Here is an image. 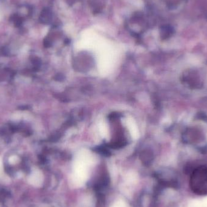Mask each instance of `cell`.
Returning <instances> with one entry per match:
<instances>
[{
	"instance_id": "6da1fadb",
	"label": "cell",
	"mask_w": 207,
	"mask_h": 207,
	"mask_svg": "<svg viewBox=\"0 0 207 207\" xmlns=\"http://www.w3.org/2000/svg\"><path fill=\"white\" fill-rule=\"evenodd\" d=\"M91 163V157L84 153L80 155L74 164L73 182L75 185L81 187L85 183L88 177V166Z\"/></svg>"
},
{
	"instance_id": "7a4b0ae2",
	"label": "cell",
	"mask_w": 207,
	"mask_h": 207,
	"mask_svg": "<svg viewBox=\"0 0 207 207\" xmlns=\"http://www.w3.org/2000/svg\"><path fill=\"white\" fill-rule=\"evenodd\" d=\"M190 186L195 194L207 195V166H200L193 170L190 179Z\"/></svg>"
},
{
	"instance_id": "3957f363",
	"label": "cell",
	"mask_w": 207,
	"mask_h": 207,
	"mask_svg": "<svg viewBox=\"0 0 207 207\" xmlns=\"http://www.w3.org/2000/svg\"><path fill=\"white\" fill-rule=\"evenodd\" d=\"M29 182L30 184L36 186L40 187L41 185L43 182V176L41 173L39 171H36L30 177L29 179Z\"/></svg>"
},
{
	"instance_id": "277c9868",
	"label": "cell",
	"mask_w": 207,
	"mask_h": 207,
	"mask_svg": "<svg viewBox=\"0 0 207 207\" xmlns=\"http://www.w3.org/2000/svg\"><path fill=\"white\" fill-rule=\"evenodd\" d=\"M173 34V29L169 26H164L161 28V34L163 38L169 37Z\"/></svg>"
},
{
	"instance_id": "5b68a950",
	"label": "cell",
	"mask_w": 207,
	"mask_h": 207,
	"mask_svg": "<svg viewBox=\"0 0 207 207\" xmlns=\"http://www.w3.org/2000/svg\"><path fill=\"white\" fill-rule=\"evenodd\" d=\"M111 207H128L127 205L123 201H119L116 202Z\"/></svg>"
},
{
	"instance_id": "8992f818",
	"label": "cell",
	"mask_w": 207,
	"mask_h": 207,
	"mask_svg": "<svg viewBox=\"0 0 207 207\" xmlns=\"http://www.w3.org/2000/svg\"><path fill=\"white\" fill-rule=\"evenodd\" d=\"M1 162H0V170H1Z\"/></svg>"
}]
</instances>
